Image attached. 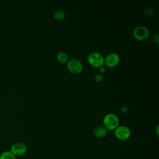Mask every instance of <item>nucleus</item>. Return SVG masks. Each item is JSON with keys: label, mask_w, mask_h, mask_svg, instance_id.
Returning <instances> with one entry per match:
<instances>
[{"label": "nucleus", "mask_w": 159, "mask_h": 159, "mask_svg": "<svg viewBox=\"0 0 159 159\" xmlns=\"http://www.w3.org/2000/svg\"><path fill=\"white\" fill-rule=\"evenodd\" d=\"M119 124V119L117 116L114 113L107 114L103 119L104 127L107 130H115Z\"/></svg>", "instance_id": "f257e3e1"}, {"label": "nucleus", "mask_w": 159, "mask_h": 159, "mask_svg": "<svg viewBox=\"0 0 159 159\" xmlns=\"http://www.w3.org/2000/svg\"><path fill=\"white\" fill-rule=\"evenodd\" d=\"M88 63L93 67L99 68L104 65V57L100 53L93 52L88 56Z\"/></svg>", "instance_id": "f03ea898"}, {"label": "nucleus", "mask_w": 159, "mask_h": 159, "mask_svg": "<svg viewBox=\"0 0 159 159\" xmlns=\"http://www.w3.org/2000/svg\"><path fill=\"white\" fill-rule=\"evenodd\" d=\"M133 36L139 41H144L148 39L150 32L147 27L144 25H138L133 30Z\"/></svg>", "instance_id": "7ed1b4c3"}, {"label": "nucleus", "mask_w": 159, "mask_h": 159, "mask_svg": "<svg viewBox=\"0 0 159 159\" xmlns=\"http://www.w3.org/2000/svg\"><path fill=\"white\" fill-rule=\"evenodd\" d=\"M114 135L120 140H125L130 138L131 135V131L127 126L119 125L114 130Z\"/></svg>", "instance_id": "20e7f679"}, {"label": "nucleus", "mask_w": 159, "mask_h": 159, "mask_svg": "<svg viewBox=\"0 0 159 159\" xmlns=\"http://www.w3.org/2000/svg\"><path fill=\"white\" fill-rule=\"evenodd\" d=\"M67 68L72 73L78 74L83 70V65L81 61L77 59L72 58L67 62Z\"/></svg>", "instance_id": "39448f33"}, {"label": "nucleus", "mask_w": 159, "mask_h": 159, "mask_svg": "<svg viewBox=\"0 0 159 159\" xmlns=\"http://www.w3.org/2000/svg\"><path fill=\"white\" fill-rule=\"evenodd\" d=\"M10 152L15 157H20L26 153L27 147L23 143L16 142L11 145Z\"/></svg>", "instance_id": "423d86ee"}, {"label": "nucleus", "mask_w": 159, "mask_h": 159, "mask_svg": "<svg viewBox=\"0 0 159 159\" xmlns=\"http://www.w3.org/2000/svg\"><path fill=\"white\" fill-rule=\"evenodd\" d=\"M120 57L116 53H111L104 58V65L107 67H114L119 62Z\"/></svg>", "instance_id": "0eeeda50"}, {"label": "nucleus", "mask_w": 159, "mask_h": 159, "mask_svg": "<svg viewBox=\"0 0 159 159\" xmlns=\"http://www.w3.org/2000/svg\"><path fill=\"white\" fill-rule=\"evenodd\" d=\"M107 134V130L104 126H98L93 130V134L97 138L104 137Z\"/></svg>", "instance_id": "6e6552de"}, {"label": "nucleus", "mask_w": 159, "mask_h": 159, "mask_svg": "<svg viewBox=\"0 0 159 159\" xmlns=\"http://www.w3.org/2000/svg\"><path fill=\"white\" fill-rule=\"evenodd\" d=\"M57 59L58 62H60V63L64 64L68 61L69 57H68V55L66 53L61 52L57 54Z\"/></svg>", "instance_id": "1a4fd4ad"}, {"label": "nucleus", "mask_w": 159, "mask_h": 159, "mask_svg": "<svg viewBox=\"0 0 159 159\" xmlns=\"http://www.w3.org/2000/svg\"><path fill=\"white\" fill-rule=\"evenodd\" d=\"M0 159H16L10 151H4L0 155Z\"/></svg>", "instance_id": "9d476101"}, {"label": "nucleus", "mask_w": 159, "mask_h": 159, "mask_svg": "<svg viewBox=\"0 0 159 159\" xmlns=\"http://www.w3.org/2000/svg\"><path fill=\"white\" fill-rule=\"evenodd\" d=\"M66 16V14L65 12L63 11H57L53 14V18L57 20H62Z\"/></svg>", "instance_id": "9b49d317"}, {"label": "nucleus", "mask_w": 159, "mask_h": 159, "mask_svg": "<svg viewBox=\"0 0 159 159\" xmlns=\"http://www.w3.org/2000/svg\"><path fill=\"white\" fill-rule=\"evenodd\" d=\"M102 80H103V76L100 73L96 74L94 76V80L98 83L101 82L102 81Z\"/></svg>", "instance_id": "f8f14e48"}, {"label": "nucleus", "mask_w": 159, "mask_h": 159, "mask_svg": "<svg viewBox=\"0 0 159 159\" xmlns=\"http://www.w3.org/2000/svg\"><path fill=\"white\" fill-rule=\"evenodd\" d=\"M145 12L147 16H152L153 13V11L152 9H151L150 7H147L145 9Z\"/></svg>", "instance_id": "ddd939ff"}, {"label": "nucleus", "mask_w": 159, "mask_h": 159, "mask_svg": "<svg viewBox=\"0 0 159 159\" xmlns=\"http://www.w3.org/2000/svg\"><path fill=\"white\" fill-rule=\"evenodd\" d=\"M99 71L100 73V74H103L106 72V68L104 66H102L101 67L99 68Z\"/></svg>", "instance_id": "4468645a"}, {"label": "nucleus", "mask_w": 159, "mask_h": 159, "mask_svg": "<svg viewBox=\"0 0 159 159\" xmlns=\"http://www.w3.org/2000/svg\"><path fill=\"white\" fill-rule=\"evenodd\" d=\"M120 110H121V111H122V112L125 113V112L128 111V108H127V107L126 106H122V107H121V109H120Z\"/></svg>", "instance_id": "2eb2a0df"}, {"label": "nucleus", "mask_w": 159, "mask_h": 159, "mask_svg": "<svg viewBox=\"0 0 159 159\" xmlns=\"http://www.w3.org/2000/svg\"><path fill=\"white\" fill-rule=\"evenodd\" d=\"M153 39H155L154 41H155L156 43H158V39H159V38H158V34H155V35L153 36Z\"/></svg>", "instance_id": "dca6fc26"}, {"label": "nucleus", "mask_w": 159, "mask_h": 159, "mask_svg": "<svg viewBox=\"0 0 159 159\" xmlns=\"http://www.w3.org/2000/svg\"><path fill=\"white\" fill-rule=\"evenodd\" d=\"M158 126H157V135H158Z\"/></svg>", "instance_id": "f3484780"}]
</instances>
